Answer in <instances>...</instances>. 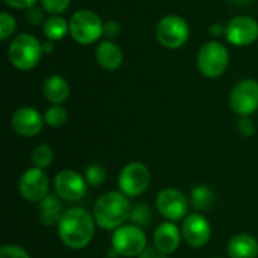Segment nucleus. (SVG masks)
<instances>
[{"mask_svg":"<svg viewBox=\"0 0 258 258\" xmlns=\"http://www.w3.org/2000/svg\"><path fill=\"white\" fill-rule=\"evenodd\" d=\"M57 233L62 243L70 249L86 248L95 234V219L94 215L82 207H73L63 212L59 224Z\"/></svg>","mask_w":258,"mask_h":258,"instance_id":"obj_1","label":"nucleus"},{"mask_svg":"<svg viewBox=\"0 0 258 258\" xmlns=\"http://www.w3.org/2000/svg\"><path fill=\"white\" fill-rule=\"evenodd\" d=\"M132 204L127 195L122 192H106L103 194L94 206L95 224L103 230H116L130 219Z\"/></svg>","mask_w":258,"mask_h":258,"instance_id":"obj_2","label":"nucleus"},{"mask_svg":"<svg viewBox=\"0 0 258 258\" xmlns=\"http://www.w3.org/2000/svg\"><path fill=\"white\" fill-rule=\"evenodd\" d=\"M42 42L32 33H20L8 45V59L20 71L35 68L42 57Z\"/></svg>","mask_w":258,"mask_h":258,"instance_id":"obj_3","label":"nucleus"},{"mask_svg":"<svg viewBox=\"0 0 258 258\" xmlns=\"http://www.w3.org/2000/svg\"><path fill=\"white\" fill-rule=\"evenodd\" d=\"M230 65L228 48L219 41H209L203 44L197 54V67L206 79L221 77Z\"/></svg>","mask_w":258,"mask_h":258,"instance_id":"obj_4","label":"nucleus"},{"mask_svg":"<svg viewBox=\"0 0 258 258\" xmlns=\"http://www.w3.org/2000/svg\"><path fill=\"white\" fill-rule=\"evenodd\" d=\"M103 20L91 9H79L70 18V35L82 45H91L97 42L103 36Z\"/></svg>","mask_w":258,"mask_h":258,"instance_id":"obj_5","label":"nucleus"},{"mask_svg":"<svg viewBox=\"0 0 258 258\" xmlns=\"http://www.w3.org/2000/svg\"><path fill=\"white\" fill-rule=\"evenodd\" d=\"M189 35L190 27L180 15H166L156 26V39L162 47L169 50L181 48L187 42Z\"/></svg>","mask_w":258,"mask_h":258,"instance_id":"obj_6","label":"nucleus"},{"mask_svg":"<svg viewBox=\"0 0 258 258\" xmlns=\"http://www.w3.org/2000/svg\"><path fill=\"white\" fill-rule=\"evenodd\" d=\"M110 243L119 257L125 258L139 257L148 248L144 228L133 224H124L122 227L116 228L112 234Z\"/></svg>","mask_w":258,"mask_h":258,"instance_id":"obj_7","label":"nucleus"},{"mask_svg":"<svg viewBox=\"0 0 258 258\" xmlns=\"http://www.w3.org/2000/svg\"><path fill=\"white\" fill-rule=\"evenodd\" d=\"M151 183L150 169L141 162L127 163L118 174V187L127 197L142 195Z\"/></svg>","mask_w":258,"mask_h":258,"instance_id":"obj_8","label":"nucleus"},{"mask_svg":"<svg viewBox=\"0 0 258 258\" xmlns=\"http://www.w3.org/2000/svg\"><path fill=\"white\" fill-rule=\"evenodd\" d=\"M230 107L239 116H251L258 110V80L243 79L230 94Z\"/></svg>","mask_w":258,"mask_h":258,"instance_id":"obj_9","label":"nucleus"},{"mask_svg":"<svg viewBox=\"0 0 258 258\" xmlns=\"http://www.w3.org/2000/svg\"><path fill=\"white\" fill-rule=\"evenodd\" d=\"M18 190L23 200L29 203H41L50 194V180L44 169L29 168L26 169L18 181Z\"/></svg>","mask_w":258,"mask_h":258,"instance_id":"obj_10","label":"nucleus"},{"mask_svg":"<svg viewBox=\"0 0 258 258\" xmlns=\"http://www.w3.org/2000/svg\"><path fill=\"white\" fill-rule=\"evenodd\" d=\"M53 186H54V194L62 201L76 203L86 195L88 183L80 172L74 169H63L56 174Z\"/></svg>","mask_w":258,"mask_h":258,"instance_id":"obj_11","label":"nucleus"},{"mask_svg":"<svg viewBox=\"0 0 258 258\" xmlns=\"http://www.w3.org/2000/svg\"><path fill=\"white\" fill-rule=\"evenodd\" d=\"M225 38L236 47H248L258 39V21L249 15H237L225 24Z\"/></svg>","mask_w":258,"mask_h":258,"instance_id":"obj_12","label":"nucleus"},{"mask_svg":"<svg viewBox=\"0 0 258 258\" xmlns=\"http://www.w3.org/2000/svg\"><path fill=\"white\" fill-rule=\"evenodd\" d=\"M157 212L168 221H181L186 218L189 210V201L178 189L166 187L162 189L156 198Z\"/></svg>","mask_w":258,"mask_h":258,"instance_id":"obj_13","label":"nucleus"},{"mask_svg":"<svg viewBox=\"0 0 258 258\" xmlns=\"http://www.w3.org/2000/svg\"><path fill=\"white\" fill-rule=\"evenodd\" d=\"M181 234L186 243L192 248H201L209 243L212 237V227L209 219L201 213H192L183 219Z\"/></svg>","mask_w":258,"mask_h":258,"instance_id":"obj_14","label":"nucleus"},{"mask_svg":"<svg viewBox=\"0 0 258 258\" xmlns=\"http://www.w3.org/2000/svg\"><path fill=\"white\" fill-rule=\"evenodd\" d=\"M44 115H41L36 109L24 106L17 109L12 113L11 118V127L12 130L23 138H33L38 133H41L44 127Z\"/></svg>","mask_w":258,"mask_h":258,"instance_id":"obj_15","label":"nucleus"},{"mask_svg":"<svg viewBox=\"0 0 258 258\" xmlns=\"http://www.w3.org/2000/svg\"><path fill=\"white\" fill-rule=\"evenodd\" d=\"M181 230L172 222H162L160 225H157V228L154 230L153 234V246L156 249H159L162 254L168 255L172 254L178 249L180 242H181Z\"/></svg>","mask_w":258,"mask_h":258,"instance_id":"obj_16","label":"nucleus"},{"mask_svg":"<svg viewBox=\"0 0 258 258\" xmlns=\"http://www.w3.org/2000/svg\"><path fill=\"white\" fill-rule=\"evenodd\" d=\"M95 59L104 71H116L124 62V53L116 42L106 39L97 45Z\"/></svg>","mask_w":258,"mask_h":258,"instance_id":"obj_17","label":"nucleus"},{"mask_svg":"<svg viewBox=\"0 0 258 258\" xmlns=\"http://www.w3.org/2000/svg\"><path fill=\"white\" fill-rule=\"evenodd\" d=\"M227 252L230 258H257L258 240L246 233L236 234L230 239L227 245Z\"/></svg>","mask_w":258,"mask_h":258,"instance_id":"obj_18","label":"nucleus"},{"mask_svg":"<svg viewBox=\"0 0 258 258\" xmlns=\"http://www.w3.org/2000/svg\"><path fill=\"white\" fill-rule=\"evenodd\" d=\"M42 94L44 98L51 103V104H62L68 100L70 94H71V88L70 83L57 74H53L50 77H47L44 80L42 85Z\"/></svg>","mask_w":258,"mask_h":258,"instance_id":"obj_19","label":"nucleus"},{"mask_svg":"<svg viewBox=\"0 0 258 258\" xmlns=\"http://www.w3.org/2000/svg\"><path fill=\"white\" fill-rule=\"evenodd\" d=\"M65 209L62 200L56 194H48L39 203V221L45 227H54L59 224Z\"/></svg>","mask_w":258,"mask_h":258,"instance_id":"obj_20","label":"nucleus"},{"mask_svg":"<svg viewBox=\"0 0 258 258\" xmlns=\"http://www.w3.org/2000/svg\"><path fill=\"white\" fill-rule=\"evenodd\" d=\"M42 32L48 41H60L70 33V21L60 15H51L42 24Z\"/></svg>","mask_w":258,"mask_h":258,"instance_id":"obj_21","label":"nucleus"},{"mask_svg":"<svg viewBox=\"0 0 258 258\" xmlns=\"http://www.w3.org/2000/svg\"><path fill=\"white\" fill-rule=\"evenodd\" d=\"M215 201H216L215 192L207 184H198L190 192V204L198 213L207 212L209 209H212Z\"/></svg>","mask_w":258,"mask_h":258,"instance_id":"obj_22","label":"nucleus"},{"mask_svg":"<svg viewBox=\"0 0 258 258\" xmlns=\"http://www.w3.org/2000/svg\"><path fill=\"white\" fill-rule=\"evenodd\" d=\"M32 165L35 168L39 169H45L48 166H51L53 160H54V151L50 145L47 144H39L33 148L32 156H30Z\"/></svg>","mask_w":258,"mask_h":258,"instance_id":"obj_23","label":"nucleus"},{"mask_svg":"<svg viewBox=\"0 0 258 258\" xmlns=\"http://www.w3.org/2000/svg\"><path fill=\"white\" fill-rule=\"evenodd\" d=\"M44 121L48 127L59 128L68 121V112L62 104H51L44 113Z\"/></svg>","mask_w":258,"mask_h":258,"instance_id":"obj_24","label":"nucleus"},{"mask_svg":"<svg viewBox=\"0 0 258 258\" xmlns=\"http://www.w3.org/2000/svg\"><path fill=\"white\" fill-rule=\"evenodd\" d=\"M133 225H138L141 228L148 227L153 221V210L150 209V206L139 203L135 204L132 207V213H130V219H128Z\"/></svg>","mask_w":258,"mask_h":258,"instance_id":"obj_25","label":"nucleus"},{"mask_svg":"<svg viewBox=\"0 0 258 258\" xmlns=\"http://www.w3.org/2000/svg\"><path fill=\"white\" fill-rule=\"evenodd\" d=\"M85 178H86V183L92 187H97V186H101L106 183L107 180V172L106 169L98 165V163H92L86 168L85 171Z\"/></svg>","mask_w":258,"mask_h":258,"instance_id":"obj_26","label":"nucleus"},{"mask_svg":"<svg viewBox=\"0 0 258 258\" xmlns=\"http://www.w3.org/2000/svg\"><path fill=\"white\" fill-rule=\"evenodd\" d=\"M15 29H17L15 18L8 12H2L0 14V39L2 41L9 39L14 35Z\"/></svg>","mask_w":258,"mask_h":258,"instance_id":"obj_27","label":"nucleus"},{"mask_svg":"<svg viewBox=\"0 0 258 258\" xmlns=\"http://www.w3.org/2000/svg\"><path fill=\"white\" fill-rule=\"evenodd\" d=\"M71 0H41V8L50 15H60L68 11Z\"/></svg>","mask_w":258,"mask_h":258,"instance_id":"obj_28","label":"nucleus"},{"mask_svg":"<svg viewBox=\"0 0 258 258\" xmlns=\"http://www.w3.org/2000/svg\"><path fill=\"white\" fill-rule=\"evenodd\" d=\"M237 132L243 138H251L255 133V124L251 116H240L237 121Z\"/></svg>","mask_w":258,"mask_h":258,"instance_id":"obj_29","label":"nucleus"},{"mask_svg":"<svg viewBox=\"0 0 258 258\" xmlns=\"http://www.w3.org/2000/svg\"><path fill=\"white\" fill-rule=\"evenodd\" d=\"M44 9L42 8H38L36 5L32 6L30 9L26 11V20L29 24L32 26H39V24H44L45 23V18H44Z\"/></svg>","mask_w":258,"mask_h":258,"instance_id":"obj_30","label":"nucleus"},{"mask_svg":"<svg viewBox=\"0 0 258 258\" xmlns=\"http://www.w3.org/2000/svg\"><path fill=\"white\" fill-rule=\"evenodd\" d=\"M0 258H30V255L17 245H5L0 249Z\"/></svg>","mask_w":258,"mask_h":258,"instance_id":"obj_31","label":"nucleus"},{"mask_svg":"<svg viewBox=\"0 0 258 258\" xmlns=\"http://www.w3.org/2000/svg\"><path fill=\"white\" fill-rule=\"evenodd\" d=\"M119 32H121V26H119V23H118L116 20H110V21H106V23H104L103 35L107 36L110 41H112L113 38H116V36L119 35Z\"/></svg>","mask_w":258,"mask_h":258,"instance_id":"obj_32","label":"nucleus"},{"mask_svg":"<svg viewBox=\"0 0 258 258\" xmlns=\"http://www.w3.org/2000/svg\"><path fill=\"white\" fill-rule=\"evenodd\" d=\"M3 2H5V5H8L9 8L20 9V11H27V9H30L32 6H35L38 0H3Z\"/></svg>","mask_w":258,"mask_h":258,"instance_id":"obj_33","label":"nucleus"},{"mask_svg":"<svg viewBox=\"0 0 258 258\" xmlns=\"http://www.w3.org/2000/svg\"><path fill=\"white\" fill-rule=\"evenodd\" d=\"M138 258H166L165 254H162L159 249H156L154 246H150V248H147L141 255Z\"/></svg>","mask_w":258,"mask_h":258,"instance_id":"obj_34","label":"nucleus"},{"mask_svg":"<svg viewBox=\"0 0 258 258\" xmlns=\"http://www.w3.org/2000/svg\"><path fill=\"white\" fill-rule=\"evenodd\" d=\"M210 35L212 36H225V26L224 24H219V23H215L212 27H210Z\"/></svg>","mask_w":258,"mask_h":258,"instance_id":"obj_35","label":"nucleus"},{"mask_svg":"<svg viewBox=\"0 0 258 258\" xmlns=\"http://www.w3.org/2000/svg\"><path fill=\"white\" fill-rule=\"evenodd\" d=\"M53 50H54V44H53V41L42 42V51H44V54H47V53H53Z\"/></svg>","mask_w":258,"mask_h":258,"instance_id":"obj_36","label":"nucleus"},{"mask_svg":"<svg viewBox=\"0 0 258 258\" xmlns=\"http://www.w3.org/2000/svg\"><path fill=\"white\" fill-rule=\"evenodd\" d=\"M230 2H233V3H237V5H245V3H248L249 0H230Z\"/></svg>","mask_w":258,"mask_h":258,"instance_id":"obj_37","label":"nucleus"},{"mask_svg":"<svg viewBox=\"0 0 258 258\" xmlns=\"http://www.w3.org/2000/svg\"><path fill=\"white\" fill-rule=\"evenodd\" d=\"M216 258H221V257H216Z\"/></svg>","mask_w":258,"mask_h":258,"instance_id":"obj_38","label":"nucleus"}]
</instances>
